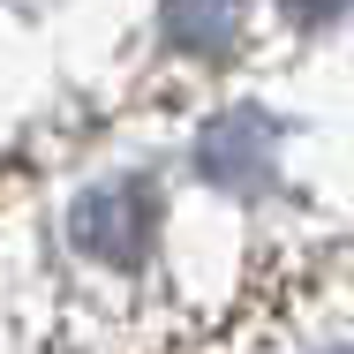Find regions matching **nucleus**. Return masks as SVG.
I'll use <instances>...</instances> for the list:
<instances>
[{"instance_id": "obj_1", "label": "nucleus", "mask_w": 354, "mask_h": 354, "mask_svg": "<svg viewBox=\"0 0 354 354\" xmlns=\"http://www.w3.org/2000/svg\"><path fill=\"white\" fill-rule=\"evenodd\" d=\"M68 234L91 264H113V272H136L158 241V189L143 174H113V181H91L68 212Z\"/></svg>"}, {"instance_id": "obj_2", "label": "nucleus", "mask_w": 354, "mask_h": 354, "mask_svg": "<svg viewBox=\"0 0 354 354\" xmlns=\"http://www.w3.org/2000/svg\"><path fill=\"white\" fill-rule=\"evenodd\" d=\"M272 151H279V121H272L264 106H234V113H212V121H204V136H196V174L218 181L226 196H264Z\"/></svg>"}, {"instance_id": "obj_3", "label": "nucleus", "mask_w": 354, "mask_h": 354, "mask_svg": "<svg viewBox=\"0 0 354 354\" xmlns=\"http://www.w3.org/2000/svg\"><path fill=\"white\" fill-rule=\"evenodd\" d=\"M158 30H166V46H174V53L212 61V53L234 46V30H241V0H166Z\"/></svg>"}, {"instance_id": "obj_4", "label": "nucleus", "mask_w": 354, "mask_h": 354, "mask_svg": "<svg viewBox=\"0 0 354 354\" xmlns=\"http://www.w3.org/2000/svg\"><path fill=\"white\" fill-rule=\"evenodd\" d=\"M354 0H286V15L294 23H332V15H347Z\"/></svg>"}]
</instances>
